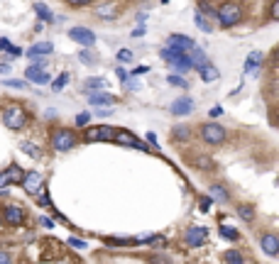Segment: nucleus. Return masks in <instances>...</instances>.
I'll return each instance as SVG.
<instances>
[{"instance_id": "27", "label": "nucleus", "mask_w": 279, "mask_h": 264, "mask_svg": "<svg viewBox=\"0 0 279 264\" xmlns=\"http://www.w3.org/2000/svg\"><path fill=\"white\" fill-rule=\"evenodd\" d=\"M260 64H262V54L260 52H252L250 57L245 59V74H255Z\"/></svg>"}, {"instance_id": "45", "label": "nucleus", "mask_w": 279, "mask_h": 264, "mask_svg": "<svg viewBox=\"0 0 279 264\" xmlns=\"http://www.w3.org/2000/svg\"><path fill=\"white\" fill-rule=\"evenodd\" d=\"M0 264H13V257L5 249H0Z\"/></svg>"}, {"instance_id": "6", "label": "nucleus", "mask_w": 279, "mask_h": 264, "mask_svg": "<svg viewBox=\"0 0 279 264\" xmlns=\"http://www.w3.org/2000/svg\"><path fill=\"white\" fill-rule=\"evenodd\" d=\"M25 174H27V171H22L18 164H10L8 169L0 171V189H5V186H10V184H22V181H25Z\"/></svg>"}, {"instance_id": "46", "label": "nucleus", "mask_w": 279, "mask_h": 264, "mask_svg": "<svg viewBox=\"0 0 279 264\" xmlns=\"http://www.w3.org/2000/svg\"><path fill=\"white\" fill-rule=\"evenodd\" d=\"M149 264H171V262H169L167 257H159V254H154V257L149 259Z\"/></svg>"}, {"instance_id": "18", "label": "nucleus", "mask_w": 279, "mask_h": 264, "mask_svg": "<svg viewBox=\"0 0 279 264\" xmlns=\"http://www.w3.org/2000/svg\"><path fill=\"white\" fill-rule=\"evenodd\" d=\"M208 196L213 201H218V203H228L230 201V193H228V189H225L223 184H211L208 186Z\"/></svg>"}, {"instance_id": "24", "label": "nucleus", "mask_w": 279, "mask_h": 264, "mask_svg": "<svg viewBox=\"0 0 279 264\" xmlns=\"http://www.w3.org/2000/svg\"><path fill=\"white\" fill-rule=\"evenodd\" d=\"M83 86H86V91H88V93H101V91L108 86V81H106V78H101V76H96V78H86V83H83Z\"/></svg>"}, {"instance_id": "15", "label": "nucleus", "mask_w": 279, "mask_h": 264, "mask_svg": "<svg viewBox=\"0 0 279 264\" xmlns=\"http://www.w3.org/2000/svg\"><path fill=\"white\" fill-rule=\"evenodd\" d=\"M25 78H27L30 83H37V86H44V83H49V81H52V78H49V74H47L42 66H27Z\"/></svg>"}, {"instance_id": "30", "label": "nucleus", "mask_w": 279, "mask_h": 264, "mask_svg": "<svg viewBox=\"0 0 279 264\" xmlns=\"http://www.w3.org/2000/svg\"><path fill=\"white\" fill-rule=\"evenodd\" d=\"M223 259L225 264H245V257H242L240 249H228L223 254Z\"/></svg>"}, {"instance_id": "44", "label": "nucleus", "mask_w": 279, "mask_h": 264, "mask_svg": "<svg viewBox=\"0 0 279 264\" xmlns=\"http://www.w3.org/2000/svg\"><path fill=\"white\" fill-rule=\"evenodd\" d=\"M69 245L76 247V249H86V242H83V240H78V237H71V240H69Z\"/></svg>"}, {"instance_id": "9", "label": "nucleus", "mask_w": 279, "mask_h": 264, "mask_svg": "<svg viewBox=\"0 0 279 264\" xmlns=\"http://www.w3.org/2000/svg\"><path fill=\"white\" fill-rule=\"evenodd\" d=\"M206 240H208V230L201 227V225L189 227V230H186V235H184L186 247H201V245H206Z\"/></svg>"}, {"instance_id": "48", "label": "nucleus", "mask_w": 279, "mask_h": 264, "mask_svg": "<svg viewBox=\"0 0 279 264\" xmlns=\"http://www.w3.org/2000/svg\"><path fill=\"white\" fill-rule=\"evenodd\" d=\"M69 5H91L93 0H66Z\"/></svg>"}, {"instance_id": "35", "label": "nucleus", "mask_w": 279, "mask_h": 264, "mask_svg": "<svg viewBox=\"0 0 279 264\" xmlns=\"http://www.w3.org/2000/svg\"><path fill=\"white\" fill-rule=\"evenodd\" d=\"M218 232L223 235L225 240H238V237H240V235H238V230H233V227H228V225H221Z\"/></svg>"}, {"instance_id": "5", "label": "nucleus", "mask_w": 279, "mask_h": 264, "mask_svg": "<svg viewBox=\"0 0 279 264\" xmlns=\"http://www.w3.org/2000/svg\"><path fill=\"white\" fill-rule=\"evenodd\" d=\"M159 57L164 59L169 66H174L179 74H184V71H191V69H194L191 59L186 57V54H179V52H174V49H169V47H164V49L159 52Z\"/></svg>"}, {"instance_id": "8", "label": "nucleus", "mask_w": 279, "mask_h": 264, "mask_svg": "<svg viewBox=\"0 0 279 264\" xmlns=\"http://www.w3.org/2000/svg\"><path fill=\"white\" fill-rule=\"evenodd\" d=\"M3 220H5V225L20 227L25 223V210L20 206H15V203H10V206L3 208Z\"/></svg>"}, {"instance_id": "14", "label": "nucleus", "mask_w": 279, "mask_h": 264, "mask_svg": "<svg viewBox=\"0 0 279 264\" xmlns=\"http://www.w3.org/2000/svg\"><path fill=\"white\" fill-rule=\"evenodd\" d=\"M260 247L267 257H277L279 254V237L274 232H262L260 235Z\"/></svg>"}, {"instance_id": "53", "label": "nucleus", "mask_w": 279, "mask_h": 264, "mask_svg": "<svg viewBox=\"0 0 279 264\" xmlns=\"http://www.w3.org/2000/svg\"><path fill=\"white\" fill-rule=\"evenodd\" d=\"M147 142L149 145H157V135H154V132H149L147 135Z\"/></svg>"}, {"instance_id": "22", "label": "nucleus", "mask_w": 279, "mask_h": 264, "mask_svg": "<svg viewBox=\"0 0 279 264\" xmlns=\"http://www.w3.org/2000/svg\"><path fill=\"white\" fill-rule=\"evenodd\" d=\"M164 237L154 235V232H145V235H135V245H162Z\"/></svg>"}, {"instance_id": "50", "label": "nucleus", "mask_w": 279, "mask_h": 264, "mask_svg": "<svg viewBox=\"0 0 279 264\" xmlns=\"http://www.w3.org/2000/svg\"><path fill=\"white\" fill-rule=\"evenodd\" d=\"M272 64H274V66H279V47L274 49V54H272Z\"/></svg>"}, {"instance_id": "31", "label": "nucleus", "mask_w": 279, "mask_h": 264, "mask_svg": "<svg viewBox=\"0 0 279 264\" xmlns=\"http://www.w3.org/2000/svg\"><path fill=\"white\" fill-rule=\"evenodd\" d=\"M0 52H8V54H13V57H20V54H22V49H18L10 39H5V37L0 39Z\"/></svg>"}, {"instance_id": "17", "label": "nucleus", "mask_w": 279, "mask_h": 264, "mask_svg": "<svg viewBox=\"0 0 279 264\" xmlns=\"http://www.w3.org/2000/svg\"><path fill=\"white\" fill-rule=\"evenodd\" d=\"M118 5L115 3H101V5H96L93 8V15L96 18H101V20H115L118 18Z\"/></svg>"}, {"instance_id": "49", "label": "nucleus", "mask_w": 279, "mask_h": 264, "mask_svg": "<svg viewBox=\"0 0 279 264\" xmlns=\"http://www.w3.org/2000/svg\"><path fill=\"white\" fill-rule=\"evenodd\" d=\"M145 35V27H137V30H132V37H142Z\"/></svg>"}, {"instance_id": "1", "label": "nucleus", "mask_w": 279, "mask_h": 264, "mask_svg": "<svg viewBox=\"0 0 279 264\" xmlns=\"http://www.w3.org/2000/svg\"><path fill=\"white\" fill-rule=\"evenodd\" d=\"M76 145H78V137H76L74 130H66V127H56L52 132V147L56 152H69L74 150Z\"/></svg>"}, {"instance_id": "42", "label": "nucleus", "mask_w": 279, "mask_h": 264, "mask_svg": "<svg viewBox=\"0 0 279 264\" xmlns=\"http://www.w3.org/2000/svg\"><path fill=\"white\" fill-rule=\"evenodd\" d=\"M269 18L279 20V0H274V3H272V8H269Z\"/></svg>"}, {"instance_id": "3", "label": "nucleus", "mask_w": 279, "mask_h": 264, "mask_svg": "<svg viewBox=\"0 0 279 264\" xmlns=\"http://www.w3.org/2000/svg\"><path fill=\"white\" fill-rule=\"evenodd\" d=\"M199 135H201V140H204L206 145H213V147L223 145L225 137H228L225 127H223V125H218V122H206V125H201Z\"/></svg>"}, {"instance_id": "20", "label": "nucleus", "mask_w": 279, "mask_h": 264, "mask_svg": "<svg viewBox=\"0 0 279 264\" xmlns=\"http://www.w3.org/2000/svg\"><path fill=\"white\" fill-rule=\"evenodd\" d=\"M91 105H96V108H108V110H111L113 105H115V98L108 93H91Z\"/></svg>"}, {"instance_id": "23", "label": "nucleus", "mask_w": 279, "mask_h": 264, "mask_svg": "<svg viewBox=\"0 0 279 264\" xmlns=\"http://www.w3.org/2000/svg\"><path fill=\"white\" fill-rule=\"evenodd\" d=\"M235 213H238V218L245 220V223H252V220H255V208L250 206V203H238V206H235Z\"/></svg>"}, {"instance_id": "4", "label": "nucleus", "mask_w": 279, "mask_h": 264, "mask_svg": "<svg viewBox=\"0 0 279 264\" xmlns=\"http://www.w3.org/2000/svg\"><path fill=\"white\" fill-rule=\"evenodd\" d=\"M216 20L221 22V27H233L242 20V8L238 3H223L218 8V18Z\"/></svg>"}, {"instance_id": "36", "label": "nucleus", "mask_w": 279, "mask_h": 264, "mask_svg": "<svg viewBox=\"0 0 279 264\" xmlns=\"http://www.w3.org/2000/svg\"><path fill=\"white\" fill-rule=\"evenodd\" d=\"M3 86H10V88H27V83L22 78H3Z\"/></svg>"}, {"instance_id": "40", "label": "nucleus", "mask_w": 279, "mask_h": 264, "mask_svg": "<svg viewBox=\"0 0 279 264\" xmlns=\"http://www.w3.org/2000/svg\"><path fill=\"white\" fill-rule=\"evenodd\" d=\"M78 59H81L83 64H96V54H91L88 49H83V52L78 54Z\"/></svg>"}, {"instance_id": "37", "label": "nucleus", "mask_w": 279, "mask_h": 264, "mask_svg": "<svg viewBox=\"0 0 279 264\" xmlns=\"http://www.w3.org/2000/svg\"><path fill=\"white\" fill-rule=\"evenodd\" d=\"M66 83H69V74H61V76H59V78L54 81V86H52V88H54V93L64 91V86H66Z\"/></svg>"}, {"instance_id": "10", "label": "nucleus", "mask_w": 279, "mask_h": 264, "mask_svg": "<svg viewBox=\"0 0 279 264\" xmlns=\"http://www.w3.org/2000/svg\"><path fill=\"white\" fill-rule=\"evenodd\" d=\"M115 142H118V145H125V147L142 150V152L149 150V145H145L140 137H135V135H132V132H128V130H115Z\"/></svg>"}, {"instance_id": "13", "label": "nucleus", "mask_w": 279, "mask_h": 264, "mask_svg": "<svg viewBox=\"0 0 279 264\" xmlns=\"http://www.w3.org/2000/svg\"><path fill=\"white\" fill-rule=\"evenodd\" d=\"M69 37L74 42H78V44H83V47H93L96 44V35H93L91 27H71Z\"/></svg>"}, {"instance_id": "47", "label": "nucleus", "mask_w": 279, "mask_h": 264, "mask_svg": "<svg viewBox=\"0 0 279 264\" xmlns=\"http://www.w3.org/2000/svg\"><path fill=\"white\" fill-rule=\"evenodd\" d=\"M125 88H130V91H137V88H140V83H137V81H132V78H128V81H125Z\"/></svg>"}, {"instance_id": "51", "label": "nucleus", "mask_w": 279, "mask_h": 264, "mask_svg": "<svg viewBox=\"0 0 279 264\" xmlns=\"http://www.w3.org/2000/svg\"><path fill=\"white\" fill-rule=\"evenodd\" d=\"M147 71H149V66H137L132 74H147Z\"/></svg>"}, {"instance_id": "2", "label": "nucleus", "mask_w": 279, "mask_h": 264, "mask_svg": "<svg viewBox=\"0 0 279 264\" xmlns=\"http://www.w3.org/2000/svg\"><path fill=\"white\" fill-rule=\"evenodd\" d=\"M3 125H5L8 130H22V127L27 125V113H25V108H22V105H10V108H5V110H3Z\"/></svg>"}, {"instance_id": "21", "label": "nucleus", "mask_w": 279, "mask_h": 264, "mask_svg": "<svg viewBox=\"0 0 279 264\" xmlns=\"http://www.w3.org/2000/svg\"><path fill=\"white\" fill-rule=\"evenodd\" d=\"M54 52V44H49V42H39L35 47H30L27 49V54L35 59V57H47V54H52Z\"/></svg>"}, {"instance_id": "57", "label": "nucleus", "mask_w": 279, "mask_h": 264, "mask_svg": "<svg viewBox=\"0 0 279 264\" xmlns=\"http://www.w3.org/2000/svg\"><path fill=\"white\" fill-rule=\"evenodd\" d=\"M201 3H208V0H199V5H201Z\"/></svg>"}, {"instance_id": "39", "label": "nucleus", "mask_w": 279, "mask_h": 264, "mask_svg": "<svg viewBox=\"0 0 279 264\" xmlns=\"http://www.w3.org/2000/svg\"><path fill=\"white\" fill-rule=\"evenodd\" d=\"M91 122V113H81V115H76V125L78 127H86Z\"/></svg>"}, {"instance_id": "19", "label": "nucleus", "mask_w": 279, "mask_h": 264, "mask_svg": "<svg viewBox=\"0 0 279 264\" xmlns=\"http://www.w3.org/2000/svg\"><path fill=\"white\" fill-rule=\"evenodd\" d=\"M186 57L191 59V64H194V69H196V71H201L206 64H208V59H206V54H204V49H201V47H194Z\"/></svg>"}, {"instance_id": "55", "label": "nucleus", "mask_w": 279, "mask_h": 264, "mask_svg": "<svg viewBox=\"0 0 279 264\" xmlns=\"http://www.w3.org/2000/svg\"><path fill=\"white\" fill-rule=\"evenodd\" d=\"M8 71H10V66H8V64H0V74H8Z\"/></svg>"}, {"instance_id": "32", "label": "nucleus", "mask_w": 279, "mask_h": 264, "mask_svg": "<svg viewBox=\"0 0 279 264\" xmlns=\"http://www.w3.org/2000/svg\"><path fill=\"white\" fill-rule=\"evenodd\" d=\"M194 20H196V27H199L201 32H213V30H216V27L211 25V20H206V15H201V13H196Z\"/></svg>"}, {"instance_id": "33", "label": "nucleus", "mask_w": 279, "mask_h": 264, "mask_svg": "<svg viewBox=\"0 0 279 264\" xmlns=\"http://www.w3.org/2000/svg\"><path fill=\"white\" fill-rule=\"evenodd\" d=\"M106 242L111 247H128L135 245V237H106Z\"/></svg>"}, {"instance_id": "34", "label": "nucleus", "mask_w": 279, "mask_h": 264, "mask_svg": "<svg viewBox=\"0 0 279 264\" xmlns=\"http://www.w3.org/2000/svg\"><path fill=\"white\" fill-rule=\"evenodd\" d=\"M167 81H169V86H176V88H189L186 78H181V76H176V74H169Z\"/></svg>"}, {"instance_id": "25", "label": "nucleus", "mask_w": 279, "mask_h": 264, "mask_svg": "<svg viewBox=\"0 0 279 264\" xmlns=\"http://www.w3.org/2000/svg\"><path fill=\"white\" fill-rule=\"evenodd\" d=\"M194 167L201 171H213L216 169V162H213L211 157H206V154H196V157H194Z\"/></svg>"}, {"instance_id": "43", "label": "nucleus", "mask_w": 279, "mask_h": 264, "mask_svg": "<svg viewBox=\"0 0 279 264\" xmlns=\"http://www.w3.org/2000/svg\"><path fill=\"white\" fill-rule=\"evenodd\" d=\"M199 203H201V206H199V208H201V210H204V213H206V210L211 208V203H213V198H211V196H204V198H201Z\"/></svg>"}, {"instance_id": "11", "label": "nucleus", "mask_w": 279, "mask_h": 264, "mask_svg": "<svg viewBox=\"0 0 279 264\" xmlns=\"http://www.w3.org/2000/svg\"><path fill=\"white\" fill-rule=\"evenodd\" d=\"M86 140L88 142H113L115 140V130L108 127V125H98V127L86 130Z\"/></svg>"}, {"instance_id": "26", "label": "nucleus", "mask_w": 279, "mask_h": 264, "mask_svg": "<svg viewBox=\"0 0 279 264\" xmlns=\"http://www.w3.org/2000/svg\"><path fill=\"white\" fill-rule=\"evenodd\" d=\"M199 74H201V78H204L206 83H211V81H218V78H221V71H218V69H216L211 61L206 64V66L201 69V71H199Z\"/></svg>"}, {"instance_id": "54", "label": "nucleus", "mask_w": 279, "mask_h": 264, "mask_svg": "<svg viewBox=\"0 0 279 264\" xmlns=\"http://www.w3.org/2000/svg\"><path fill=\"white\" fill-rule=\"evenodd\" d=\"M39 223H42V225H44V227H52V225H54V223H52L49 218H39Z\"/></svg>"}, {"instance_id": "29", "label": "nucleus", "mask_w": 279, "mask_h": 264, "mask_svg": "<svg viewBox=\"0 0 279 264\" xmlns=\"http://www.w3.org/2000/svg\"><path fill=\"white\" fill-rule=\"evenodd\" d=\"M20 152H25V154L32 157V159H39V157H42V150H39L37 145H32V142H20Z\"/></svg>"}, {"instance_id": "7", "label": "nucleus", "mask_w": 279, "mask_h": 264, "mask_svg": "<svg viewBox=\"0 0 279 264\" xmlns=\"http://www.w3.org/2000/svg\"><path fill=\"white\" fill-rule=\"evenodd\" d=\"M167 47L174 49V52H179V54H189V52L196 47V42L191 37H186V35H169Z\"/></svg>"}, {"instance_id": "38", "label": "nucleus", "mask_w": 279, "mask_h": 264, "mask_svg": "<svg viewBox=\"0 0 279 264\" xmlns=\"http://www.w3.org/2000/svg\"><path fill=\"white\" fill-rule=\"evenodd\" d=\"M171 135H174L176 140H181V142H186V140L191 137V132L186 130V127H174V132H171Z\"/></svg>"}, {"instance_id": "41", "label": "nucleus", "mask_w": 279, "mask_h": 264, "mask_svg": "<svg viewBox=\"0 0 279 264\" xmlns=\"http://www.w3.org/2000/svg\"><path fill=\"white\" fill-rule=\"evenodd\" d=\"M118 61H132V52L130 49H120L118 52Z\"/></svg>"}, {"instance_id": "28", "label": "nucleus", "mask_w": 279, "mask_h": 264, "mask_svg": "<svg viewBox=\"0 0 279 264\" xmlns=\"http://www.w3.org/2000/svg\"><path fill=\"white\" fill-rule=\"evenodd\" d=\"M35 13L39 15V20L42 22H54V13L44 5V3H35Z\"/></svg>"}, {"instance_id": "52", "label": "nucleus", "mask_w": 279, "mask_h": 264, "mask_svg": "<svg viewBox=\"0 0 279 264\" xmlns=\"http://www.w3.org/2000/svg\"><path fill=\"white\" fill-rule=\"evenodd\" d=\"M39 206H44V208H49V206H52V203H49V196H47V193L42 196V203H39Z\"/></svg>"}, {"instance_id": "56", "label": "nucleus", "mask_w": 279, "mask_h": 264, "mask_svg": "<svg viewBox=\"0 0 279 264\" xmlns=\"http://www.w3.org/2000/svg\"><path fill=\"white\" fill-rule=\"evenodd\" d=\"M3 223H5V220H3V210H0V225H3Z\"/></svg>"}, {"instance_id": "12", "label": "nucleus", "mask_w": 279, "mask_h": 264, "mask_svg": "<svg viewBox=\"0 0 279 264\" xmlns=\"http://www.w3.org/2000/svg\"><path fill=\"white\" fill-rule=\"evenodd\" d=\"M42 184H44L42 174L32 169V171H27V174H25V181H22V189H25V193H30V196H37L39 191H42Z\"/></svg>"}, {"instance_id": "16", "label": "nucleus", "mask_w": 279, "mask_h": 264, "mask_svg": "<svg viewBox=\"0 0 279 264\" xmlns=\"http://www.w3.org/2000/svg\"><path fill=\"white\" fill-rule=\"evenodd\" d=\"M169 110L171 115H176V117H184L194 110V98H176L171 105H169Z\"/></svg>"}]
</instances>
